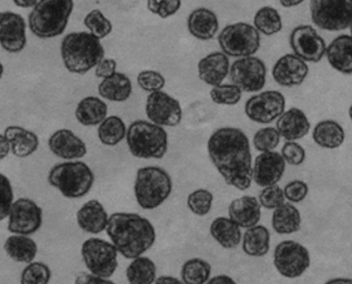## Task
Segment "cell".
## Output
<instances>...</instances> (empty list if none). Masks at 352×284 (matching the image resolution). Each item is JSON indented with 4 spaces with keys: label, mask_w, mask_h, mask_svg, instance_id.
<instances>
[{
    "label": "cell",
    "mask_w": 352,
    "mask_h": 284,
    "mask_svg": "<svg viewBox=\"0 0 352 284\" xmlns=\"http://www.w3.org/2000/svg\"><path fill=\"white\" fill-rule=\"evenodd\" d=\"M208 283L210 284H216V283H230V284H234L235 281H233L231 277L226 276V275H219V276L212 277V279H210L209 281H208Z\"/></svg>",
    "instance_id": "obj_53"
},
{
    "label": "cell",
    "mask_w": 352,
    "mask_h": 284,
    "mask_svg": "<svg viewBox=\"0 0 352 284\" xmlns=\"http://www.w3.org/2000/svg\"><path fill=\"white\" fill-rule=\"evenodd\" d=\"M14 204V192L8 177L0 175V219L3 221L10 216V208Z\"/></svg>",
    "instance_id": "obj_47"
},
{
    "label": "cell",
    "mask_w": 352,
    "mask_h": 284,
    "mask_svg": "<svg viewBox=\"0 0 352 284\" xmlns=\"http://www.w3.org/2000/svg\"><path fill=\"white\" fill-rule=\"evenodd\" d=\"M210 232H211L212 238L222 248L230 250V248H236L241 243V227L236 223L233 222L230 218L220 217V218L214 219L210 227Z\"/></svg>",
    "instance_id": "obj_31"
},
{
    "label": "cell",
    "mask_w": 352,
    "mask_h": 284,
    "mask_svg": "<svg viewBox=\"0 0 352 284\" xmlns=\"http://www.w3.org/2000/svg\"><path fill=\"white\" fill-rule=\"evenodd\" d=\"M285 171V160L278 152H262L257 156L253 168V179L260 187L276 185Z\"/></svg>",
    "instance_id": "obj_19"
},
{
    "label": "cell",
    "mask_w": 352,
    "mask_h": 284,
    "mask_svg": "<svg viewBox=\"0 0 352 284\" xmlns=\"http://www.w3.org/2000/svg\"><path fill=\"white\" fill-rule=\"evenodd\" d=\"M280 142V133L272 127L259 129L253 138L254 146L260 152L274 151Z\"/></svg>",
    "instance_id": "obj_43"
},
{
    "label": "cell",
    "mask_w": 352,
    "mask_h": 284,
    "mask_svg": "<svg viewBox=\"0 0 352 284\" xmlns=\"http://www.w3.org/2000/svg\"><path fill=\"white\" fill-rule=\"evenodd\" d=\"M282 155L285 162L291 166H298L305 162L306 152L300 144L289 141L283 145Z\"/></svg>",
    "instance_id": "obj_48"
},
{
    "label": "cell",
    "mask_w": 352,
    "mask_h": 284,
    "mask_svg": "<svg viewBox=\"0 0 352 284\" xmlns=\"http://www.w3.org/2000/svg\"><path fill=\"white\" fill-rule=\"evenodd\" d=\"M4 250L12 260L19 263H31L37 254V244L27 235H12L6 239Z\"/></svg>",
    "instance_id": "obj_34"
},
{
    "label": "cell",
    "mask_w": 352,
    "mask_h": 284,
    "mask_svg": "<svg viewBox=\"0 0 352 284\" xmlns=\"http://www.w3.org/2000/svg\"><path fill=\"white\" fill-rule=\"evenodd\" d=\"M104 55L100 39L91 32L69 33L62 41V61L71 73L85 74L98 66Z\"/></svg>",
    "instance_id": "obj_3"
},
{
    "label": "cell",
    "mask_w": 352,
    "mask_h": 284,
    "mask_svg": "<svg viewBox=\"0 0 352 284\" xmlns=\"http://www.w3.org/2000/svg\"><path fill=\"white\" fill-rule=\"evenodd\" d=\"M126 278L132 284H151L156 281V266L145 256L134 259L126 269Z\"/></svg>",
    "instance_id": "obj_36"
},
{
    "label": "cell",
    "mask_w": 352,
    "mask_h": 284,
    "mask_svg": "<svg viewBox=\"0 0 352 284\" xmlns=\"http://www.w3.org/2000/svg\"><path fill=\"white\" fill-rule=\"evenodd\" d=\"M155 283L157 284H172V283H181V281L179 279L175 278V277L170 276H162L160 278L156 279Z\"/></svg>",
    "instance_id": "obj_56"
},
{
    "label": "cell",
    "mask_w": 352,
    "mask_h": 284,
    "mask_svg": "<svg viewBox=\"0 0 352 284\" xmlns=\"http://www.w3.org/2000/svg\"><path fill=\"white\" fill-rule=\"evenodd\" d=\"M118 63L113 58H103L95 68L96 76L98 78H107L116 72Z\"/></svg>",
    "instance_id": "obj_50"
},
{
    "label": "cell",
    "mask_w": 352,
    "mask_h": 284,
    "mask_svg": "<svg viewBox=\"0 0 352 284\" xmlns=\"http://www.w3.org/2000/svg\"><path fill=\"white\" fill-rule=\"evenodd\" d=\"M231 83L245 93L260 91L266 83L267 68L261 58L249 56L237 58L229 71Z\"/></svg>",
    "instance_id": "obj_11"
},
{
    "label": "cell",
    "mask_w": 352,
    "mask_h": 284,
    "mask_svg": "<svg viewBox=\"0 0 352 284\" xmlns=\"http://www.w3.org/2000/svg\"><path fill=\"white\" fill-rule=\"evenodd\" d=\"M74 8L73 0H39L29 14L31 32L41 39L63 34Z\"/></svg>",
    "instance_id": "obj_4"
},
{
    "label": "cell",
    "mask_w": 352,
    "mask_h": 284,
    "mask_svg": "<svg viewBox=\"0 0 352 284\" xmlns=\"http://www.w3.org/2000/svg\"><path fill=\"white\" fill-rule=\"evenodd\" d=\"M197 69L199 78L204 83L212 87L222 85L230 71L228 56L223 52H214L201 58Z\"/></svg>",
    "instance_id": "obj_21"
},
{
    "label": "cell",
    "mask_w": 352,
    "mask_h": 284,
    "mask_svg": "<svg viewBox=\"0 0 352 284\" xmlns=\"http://www.w3.org/2000/svg\"><path fill=\"white\" fill-rule=\"evenodd\" d=\"M349 117H351L352 120V105L351 106V108H349Z\"/></svg>",
    "instance_id": "obj_58"
},
{
    "label": "cell",
    "mask_w": 352,
    "mask_h": 284,
    "mask_svg": "<svg viewBox=\"0 0 352 284\" xmlns=\"http://www.w3.org/2000/svg\"><path fill=\"white\" fill-rule=\"evenodd\" d=\"M212 267L201 259L195 258L187 261L181 270L183 283L186 284H204L210 281Z\"/></svg>",
    "instance_id": "obj_38"
},
{
    "label": "cell",
    "mask_w": 352,
    "mask_h": 284,
    "mask_svg": "<svg viewBox=\"0 0 352 284\" xmlns=\"http://www.w3.org/2000/svg\"><path fill=\"white\" fill-rule=\"evenodd\" d=\"M218 43L228 57H249L259 51L261 36L253 25L239 22L225 27L219 34Z\"/></svg>",
    "instance_id": "obj_8"
},
{
    "label": "cell",
    "mask_w": 352,
    "mask_h": 284,
    "mask_svg": "<svg viewBox=\"0 0 352 284\" xmlns=\"http://www.w3.org/2000/svg\"><path fill=\"white\" fill-rule=\"evenodd\" d=\"M307 116L298 108H291L278 117L276 129L287 141H296L305 137L310 131Z\"/></svg>",
    "instance_id": "obj_23"
},
{
    "label": "cell",
    "mask_w": 352,
    "mask_h": 284,
    "mask_svg": "<svg viewBox=\"0 0 352 284\" xmlns=\"http://www.w3.org/2000/svg\"><path fill=\"white\" fill-rule=\"evenodd\" d=\"M270 248V233L267 228L256 225L243 234V250L250 256H264Z\"/></svg>",
    "instance_id": "obj_32"
},
{
    "label": "cell",
    "mask_w": 352,
    "mask_h": 284,
    "mask_svg": "<svg viewBox=\"0 0 352 284\" xmlns=\"http://www.w3.org/2000/svg\"><path fill=\"white\" fill-rule=\"evenodd\" d=\"M182 0H147V8L152 14L162 19H168L178 12Z\"/></svg>",
    "instance_id": "obj_45"
},
{
    "label": "cell",
    "mask_w": 352,
    "mask_h": 284,
    "mask_svg": "<svg viewBox=\"0 0 352 284\" xmlns=\"http://www.w3.org/2000/svg\"><path fill=\"white\" fill-rule=\"evenodd\" d=\"M77 224L87 233L99 234L107 228L109 218L101 202L89 200L85 202L76 215Z\"/></svg>",
    "instance_id": "obj_24"
},
{
    "label": "cell",
    "mask_w": 352,
    "mask_h": 284,
    "mask_svg": "<svg viewBox=\"0 0 352 284\" xmlns=\"http://www.w3.org/2000/svg\"><path fill=\"white\" fill-rule=\"evenodd\" d=\"M126 124L120 117L109 116L100 124L98 137L103 145L116 146L126 135Z\"/></svg>",
    "instance_id": "obj_37"
},
{
    "label": "cell",
    "mask_w": 352,
    "mask_h": 284,
    "mask_svg": "<svg viewBox=\"0 0 352 284\" xmlns=\"http://www.w3.org/2000/svg\"><path fill=\"white\" fill-rule=\"evenodd\" d=\"M274 264L283 277L297 278L309 268V252L299 242L285 240L274 250Z\"/></svg>",
    "instance_id": "obj_12"
},
{
    "label": "cell",
    "mask_w": 352,
    "mask_h": 284,
    "mask_svg": "<svg viewBox=\"0 0 352 284\" xmlns=\"http://www.w3.org/2000/svg\"><path fill=\"white\" fill-rule=\"evenodd\" d=\"M49 184L66 198H80L91 191L95 175L89 166L81 162H69L54 166L47 177Z\"/></svg>",
    "instance_id": "obj_7"
},
{
    "label": "cell",
    "mask_w": 352,
    "mask_h": 284,
    "mask_svg": "<svg viewBox=\"0 0 352 284\" xmlns=\"http://www.w3.org/2000/svg\"><path fill=\"white\" fill-rule=\"evenodd\" d=\"M98 91L99 95L108 101L124 102L132 95V81L124 73L116 72L103 79L98 87Z\"/></svg>",
    "instance_id": "obj_28"
},
{
    "label": "cell",
    "mask_w": 352,
    "mask_h": 284,
    "mask_svg": "<svg viewBox=\"0 0 352 284\" xmlns=\"http://www.w3.org/2000/svg\"><path fill=\"white\" fill-rule=\"evenodd\" d=\"M106 232L118 252L130 260L147 252L156 239L155 229L150 221L130 212L111 215Z\"/></svg>",
    "instance_id": "obj_2"
},
{
    "label": "cell",
    "mask_w": 352,
    "mask_h": 284,
    "mask_svg": "<svg viewBox=\"0 0 352 284\" xmlns=\"http://www.w3.org/2000/svg\"><path fill=\"white\" fill-rule=\"evenodd\" d=\"M1 47L10 54L22 52L26 47V23L21 14L3 12L0 14Z\"/></svg>",
    "instance_id": "obj_17"
},
{
    "label": "cell",
    "mask_w": 352,
    "mask_h": 284,
    "mask_svg": "<svg viewBox=\"0 0 352 284\" xmlns=\"http://www.w3.org/2000/svg\"><path fill=\"white\" fill-rule=\"evenodd\" d=\"M85 26L89 29L91 34L95 35L97 39H101L107 37L112 32V23L104 16L103 12L100 10H93L85 16Z\"/></svg>",
    "instance_id": "obj_39"
},
{
    "label": "cell",
    "mask_w": 352,
    "mask_h": 284,
    "mask_svg": "<svg viewBox=\"0 0 352 284\" xmlns=\"http://www.w3.org/2000/svg\"><path fill=\"white\" fill-rule=\"evenodd\" d=\"M118 252L113 243L101 238H89L81 248V256L87 270L105 279L111 277L118 269Z\"/></svg>",
    "instance_id": "obj_10"
},
{
    "label": "cell",
    "mask_w": 352,
    "mask_h": 284,
    "mask_svg": "<svg viewBox=\"0 0 352 284\" xmlns=\"http://www.w3.org/2000/svg\"><path fill=\"white\" fill-rule=\"evenodd\" d=\"M229 218L241 228L258 225L261 219V204L253 196H243L231 202L228 208Z\"/></svg>",
    "instance_id": "obj_22"
},
{
    "label": "cell",
    "mask_w": 352,
    "mask_h": 284,
    "mask_svg": "<svg viewBox=\"0 0 352 284\" xmlns=\"http://www.w3.org/2000/svg\"><path fill=\"white\" fill-rule=\"evenodd\" d=\"M308 191H309V188H308L307 184L305 182L300 181V179L289 182L283 189L285 199L289 200L292 204H299V202L303 201L307 196Z\"/></svg>",
    "instance_id": "obj_49"
},
{
    "label": "cell",
    "mask_w": 352,
    "mask_h": 284,
    "mask_svg": "<svg viewBox=\"0 0 352 284\" xmlns=\"http://www.w3.org/2000/svg\"><path fill=\"white\" fill-rule=\"evenodd\" d=\"M126 143L135 157L160 160L168 151V133L162 125L136 120L129 127Z\"/></svg>",
    "instance_id": "obj_5"
},
{
    "label": "cell",
    "mask_w": 352,
    "mask_h": 284,
    "mask_svg": "<svg viewBox=\"0 0 352 284\" xmlns=\"http://www.w3.org/2000/svg\"><path fill=\"white\" fill-rule=\"evenodd\" d=\"M12 1L19 8H33L39 0H12Z\"/></svg>",
    "instance_id": "obj_54"
},
{
    "label": "cell",
    "mask_w": 352,
    "mask_h": 284,
    "mask_svg": "<svg viewBox=\"0 0 352 284\" xmlns=\"http://www.w3.org/2000/svg\"><path fill=\"white\" fill-rule=\"evenodd\" d=\"M146 115L155 124L174 127L180 124L183 112L178 100L164 91H158L148 96Z\"/></svg>",
    "instance_id": "obj_15"
},
{
    "label": "cell",
    "mask_w": 352,
    "mask_h": 284,
    "mask_svg": "<svg viewBox=\"0 0 352 284\" xmlns=\"http://www.w3.org/2000/svg\"><path fill=\"white\" fill-rule=\"evenodd\" d=\"M285 111V98L280 91H266L248 100L245 115L254 122L268 124Z\"/></svg>",
    "instance_id": "obj_13"
},
{
    "label": "cell",
    "mask_w": 352,
    "mask_h": 284,
    "mask_svg": "<svg viewBox=\"0 0 352 284\" xmlns=\"http://www.w3.org/2000/svg\"><path fill=\"white\" fill-rule=\"evenodd\" d=\"M137 83L143 91L148 93L162 91L166 85V79L162 73L153 70H145L139 73Z\"/></svg>",
    "instance_id": "obj_44"
},
{
    "label": "cell",
    "mask_w": 352,
    "mask_h": 284,
    "mask_svg": "<svg viewBox=\"0 0 352 284\" xmlns=\"http://www.w3.org/2000/svg\"><path fill=\"white\" fill-rule=\"evenodd\" d=\"M309 73L307 63L295 54H287L278 58L272 69V76L278 85L285 87L302 85Z\"/></svg>",
    "instance_id": "obj_18"
},
{
    "label": "cell",
    "mask_w": 352,
    "mask_h": 284,
    "mask_svg": "<svg viewBox=\"0 0 352 284\" xmlns=\"http://www.w3.org/2000/svg\"><path fill=\"white\" fill-rule=\"evenodd\" d=\"M189 33L199 41H211L219 31L217 14L209 8H197L187 20Z\"/></svg>",
    "instance_id": "obj_25"
},
{
    "label": "cell",
    "mask_w": 352,
    "mask_h": 284,
    "mask_svg": "<svg viewBox=\"0 0 352 284\" xmlns=\"http://www.w3.org/2000/svg\"><path fill=\"white\" fill-rule=\"evenodd\" d=\"M212 201H214V195L209 190L197 189L189 194L187 198V206L193 214L204 217L209 214L211 210Z\"/></svg>",
    "instance_id": "obj_41"
},
{
    "label": "cell",
    "mask_w": 352,
    "mask_h": 284,
    "mask_svg": "<svg viewBox=\"0 0 352 284\" xmlns=\"http://www.w3.org/2000/svg\"><path fill=\"white\" fill-rule=\"evenodd\" d=\"M314 24L322 30H346L352 23V0H310Z\"/></svg>",
    "instance_id": "obj_9"
},
{
    "label": "cell",
    "mask_w": 352,
    "mask_h": 284,
    "mask_svg": "<svg viewBox=\"0 0 352 284\" xmlns=\"http://www.w3.org/2000/svg\"><path fill=\"white\" fill-rule=\"evenodd\" d=\"M328 283H352V279H332Z\"/></svg>",
    "instance_id": "obj_57"
},
{
    "label": "cell",
    "mask_w": 352,
    "mask_h": 284,
    "mask_svg": "<svg viewBox=\"0 0 352 284\" xmlns=\"http://www.w3.org/2000/svg\"><path fill=\"white\" fill-rule=\"evenodd\" d=\"M254 26L262 34L272 36L283 30L282 16L272 6H262L254 17Z\"/></svg>",
    "instance_id": "obj_35"
},
{
    "label": "cell",
    "mask_w": 352,
    "mask_h": 284,
    "mask_svg": "<svg viewBox=\"0 0 352 284\" xmlns=\"http://www.w3.org/2000/svg\"><path fill=\"white\" fill-rule=\"evenodd\" d=\"M108 107L105 102L97 97H87L81 100L75 110V116L85 127L101 124L107 118Z\"/></svg>",
    "instance_id": "obj_29"
},
{
    "label": "cell",
    "mask_w": 352,
    "mask_h": 284,
    "mask_svg": "<svg viewBox=\"0 0 352 284\" xmlns=\"http://www.w3.org/2000/svg\"><path fill=\"white\" fill-rule=\"evenodd\" d=\"M289 45L294 54L306 63H318L326 55L324 39L310 25L296 27L289 35Z\"/></svg>",
    "instance_id": "obj_14"
},
{
    "label": "cell",
    "mask_w": 352,
    "mask_h": 284,
    "mask_svg": "<svg viewBox=\"0 0 352 284\" xmlns=\"http://www.w3.org/2000/svg\"><path fill=\"white\" fill-rule=\"evenodd\" d=\"M304 1H305V0H280L282 6L285 8H295V6L303 3Z\"/></svg>",
    "instance_id": "obj_55"
},
{
    "label": "cell",
    "mask_w": 352,
    "mask_h": 284,
    "mask_svg": "<svg viewBox=\"0 0 352 284\" xmlns=\"http://www.w3.org/2000/svg\"><path fill=\"white\" fill-rule=\"evenodd\" d=\"M301 227V215L296 206L283 202L274 210L272 215V228L278 234L287 235L299 231Z\"/></svg>",
    "instance_id": "obj_33"
},
{
    "label": "cell",
    "mask_w": 352,
    "mask_h": 284,
    "mask_svg": "<svg viewBox=\"0 0 352 284\" xmlns=\"http://www.w3.org/2000/svg\"><path fill=\"white\" fill-rule=\"evenodd\" d=\"M8 230L20 235H31L43 225V210L29 198H19L14 202L8 216Z\"/></svg>",
    "instance_id": "obj_16"
},
{
    "label": "cell",
    "mask_w": 352,
    "mask_h": 284,
    "mask_svg": "<svg viewBox=\"0 0 352 284\" xmlns=\"http://www.w3.org/2000/svg\"><path fill=\"white\" fill-rule=\"evenodd\" d=\"M51 269L41 262H31L23 270L21 283L23 284H47L51 281Z\"/></svg>",
    "instance_id": "obj_42"
},
{
    "label": "cell",
    "mask_w": 352,
    "mask_h": 284,
    "mask_svg": "<svg viewBox=\"0 0 352 284\" xmlns=\"http://www.w3.org/2000/svg\"><path fill=\"white\" fill-rule=\"evenodd\" d=\"M135 196L143 210H154L162 206L172 193L173 182L164 168L147 166L137 171Z\"/></svg>",
    "instance_id": "obj_6"
},
{
    "label": "cell",
    "mask_w": 352,
    "mask_h": 284,
    "mask_svg": "<svg viewBox=\"0 0 352 284\" xmlns=\"http://www.w3.org/2000/svg\"><path fill=\"white\" fill-rule=\"evenodd\" d=\"M3 135L10 142V151L16 157H28L38 149L39 140L36 133L24 127H6Z\"/></svg>",
    "instance_id": "obj_27"
},
{
    "label": "cell",
    "mask_w": 352,
    "mask_h": 284,
    "mask_svg": "<svg viewBox=\"0 0 352 284\" xmlns=\"http://www.w3.org/2000/svg\"><path fill=\"white\" fill-rule=\"evenodd\" d=\"M49 148L56 156L63 160H78L87 154L85 142L70 129H59L49 139Z\"/></svg>",
    "instance_id": "obj_20"
},
{
    "label": "cell",
    "mask_w": 352,
    "mask_h": 284,
    "mask_svg": "<svg viewBox=\"0 0 352 284\" xmlns=\"http://www.w3.org/2000/svg\"><path fill=\"white\" fill-rule=\"evenodd\" d=\"M312 138L316 144L324 149H337L345 140V131L338 122L324 120L314 127Z\"/></svg>",
    "instance_id": "obj_30"
},
{
    "label": "cell",
    "mask_w": 352,
    "mask_h": 284,
    "mask_svg": "<svg viewBox=\"0 0 352 284\" xmlns=\"http://www.w3.org/2000/svg\"><path fill=\"white\" fill-rule=\"evenodd\" d=\"M10 151V142L6 139V135L2 133L0 138V158L4 160Z\"/></svg>",
    "instance_id": "obj_52"
},
{
    "label": "cell",
    "mask_w": 352,
    "mask_h": 284,
    "mask_svg": "<svg viewBox=\"0 0 352 284\" xmlns=\"http://www.w3.org/2000/svg\"><path fill=\"white\" fill-rule=\"evenodd\" d=\"M285 199L283 190L278 184L264 187L259 194L260 204L267 210H276V208L282 206Z\"/></svg>",
    "instance_id": "obj_46"
},
{
    "label": "cell",
    "mask_w": 352,
    "mask_h": 284,
    "mask_svg": "<svg viewBox=\"0 0 352 284\" xmlns=\"http://www.w3.org/2000/svg\"><path fill=\"white\" fill-rule=\"evenodd\" d=\"M75 283H109L112 284L111 281H105V278L98 276V275L93 274H81L80 276L77 277Z\"/></svg>",
    "instance_id": "obj_51"
},
{
    "label": "cell",
    "mask_w": 352,
    "mask_h": 284,
    "mask_svg": "<svg viewBox=\"0 0 352 284\" xmlns=\"http://www.w3.org/2000/svg\"><path fill=\"white\" fill-rule=\"evenodd\" d=\"M327 58L333 69L345 75L352 74V36H337L327 47Z\"/></svg>",
    "instance_id": "obj_26"
},
{
    "label": "cell",
    "mask_w": 352,
    "mask_h": 284,
    "mask_svg": "<svg viewBox=\"0 0 352 284\" xmlns=\"http://www.w3.org/2000/svg\"><path fill=\"white\" fill-rule=\"evenodd\" d=\"M243 91L235 85H219L212 87L210 97L218 105L233 106L241 102Z\"/></svg>",
    "instance_id": "obj_40"
},
{
    "label": "cell",
    "mask_w": 352,
    "mask_h": 284,
    "mask_svg": "<svg viewBox=\"0 0 352 284\" xmlns=\"http://www.w3.org/2000/svg\"><path fill=\"white\" fill-rule=\"evenodd\" d=\"M349 30H351V35L352 36V23H351V27H349Z\"/></svg>",
    "instance_id": "obj_59"
},
{
    "label": "cell",
    "mask_w": 352,
    "mask_h": 284,
    "mask_svg": "<svg viewBox=\"0 0 352 284\" xmlns=\"http://www.w3.org/2000/svg\"><path fill=\"white\" fill-rule=\"evenodd\" d=\"M208 152L214 168L229 186L241 191L249 189L253 181V166L249 138L235 127H222L212 133Z\"/></svg>",
    "instance_id": "obj_1"
}]
</instances>
